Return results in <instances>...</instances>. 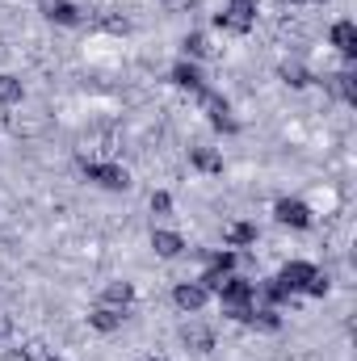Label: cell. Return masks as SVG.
I'll return each instance as SVG.
<instances>
[{"instance_id":"1","label":"cell","mask_w":357,"mask_h":361,"mask_svg":"<svg viewBox=\"0 0 357 361\" xmlns=\"http://www.w3.org/2000/svg\"><path fill=\"white\" fill-rule=\"evenodd\" d=\"M80 169H85V177H89L92 185H101V189H109V193L131 189V173H126L122 164H114V160H89V156H80Z\"/></svg>"},{"instance_id":"2","label":"cell","mask_w":357,"mask_h":361,"mask_svg":"<svg viewBox=\"0 0 357 361\" xmlns=\"http://www.w3.org/2000/svg\"><path fill=\"white\" fill-rule=\"evenodd\" d=\"M219 302H223V311H231V307H257V281H248V277H236V273H227L223 281H219Z\"/></svg>"},{"instance_id":"3","label":"cell","mask_w":357,"mask_h":361,"mask_svg":"<svg viewBox=\"0 0 357 361\" xmlns=\"http://www.w3.org/2000/svg\"><path fill=\"white\" fill-rule=\"evenodd\" d=\"M214 25L227 30V34H248L257 25V4H223L214 13Z\"/></svg>"},{"instance_id":"4","label":"cell","mask_w":357,"mask_h":361,"mask_svg":"<svg viewBox=\"0 0 357 361\" xmlns=\"http://www.w3.org/2000/svg\"><path fill=\"white\" fill-rule=\"evenodd\" d=\"M273 219H277L282 227H294V231H307V227L315 223V214H311V206H307L303 197H277Z\"/></svg>"},{"instance_id":"5","label":"cell","mask_w":357,"mask_h":361,"mask_svg":"<svg viewBox=\"0 0 357 361\" xmlns=\"http://www.w3.org/2000/svg\"><path fill=\"white\" fill-rule=\"evenodd\" d=\"M328 47H332L337 55H345V63H353L357 59V25L349 21V17L332 21V30H328Z\"/></svg>"},{"instance_id":"6","label":"cell","mask_w":357,"mask_h":361,"mask_svg":"<svg viewBox=\"0 0 357 361\" xmlns=\"http://www.w3.org/2000/svg\"><path fill=\"white\" fill-rule=\"evenodd\" d=\"M311 273H315V265L311 261H286L282 269H277V286L286 290V294H303L307 290V281H311Z\"/></svg>"},{"instance_id":"7","label":"cell","mask_w":357,"mask_h":361,"mask_svg":"<svg viewBox=\"0 0 357 361\" xmlns=\"http://www.w3.org/2000/svg\"><path fill=\"white\" fill-rule=\"evenodd\" d=\"M85 319H89L92 332H101V336H114V332H122V324L131 319V311H122V307H105V302H101V307H92Z\"/></svg>"},{"instance_id":"8","label":"cell","mask_w":357,"mask_h":361,"mask_svg":"<svg viewBox=\"0 0 357 361\" xmlns=\"http://www.w3.org/2000/svg\"><path fill=\"white\" fill-rule=\"evenodd\" d=\"M147 244H152V252H156L160 261H177V257H185V248H189L185 235H181V231H169V227H156Z\"/></svg>"},{"instance_id":"9","label":"cell","mask_w":357,"mask_h":361,"mask_svg":"<svg viewBox=\"0 0 357 361\" xmlns=\"http://www.w3.org/2000/svg\"><path fill=\"white\" fill-rule=\"evenodd\" d=\"M173 302H177V311H189V315H198V311L210 302V290H206L202 281H181L177 290H173Z\"/></svg>"},{"instance_id":"10","label":"cell","mask_w":357,"mask_h":361,"mask_svg":"<svg viewBox=\"0 0 357 361\" xmlns=\"http://www.w3.org/2000/svg\"><path fill=\"white\" fill-rule=\"evenodd\" d=\"M169 80L177 85V89L185 92H198L206 89V76H202V63H193V59H181V63H173V72H169Z\"/></svg>"},{"instance_id":"11","label":"cell","mask_w":357,"mask_h":361,"mask_svg":"<svg viewBox=\"0 0 357 361\" xmlns=\"http://www.w3.org/2000/svg\"><path fill=\"white\" fill-rule=\"evenodd\" d=\"M257 240H261V231H257V223H248V219H236V223L223 227V248H253Z\"/></svg>"},{"instance_id":"12","label":"cell","mask_w":357,"mask_h":361,"mask_svg":"<svg viewBox=\"0 0 357 361\" xmlns=\"http://www.w3.org/2000/svg\"><path fill=\"white\" fill-rule=\"evenodd\" d=\"M38 8H42V17L55 21V25H80V21H85V13H80L72 0H38Z\"/></svg>"},{"instance_id":"13","label":"cell","mask_w":357,"mask_h":361,"mask_svg":"<svg viewBox=\"0 0 357 361\" xmlns=\"http://www.w3.org/2000/svg\"><path fill=\"white\" fill-rule=\"evenodd\" d=\"M189 169H198L202 177H223V152L214 147H189Z\"/></svg>"},{"instance_id":"14","label":"cell","mask_w":357,"mask_h":361,"mask_svg":"<svg viewBox=\"0 0 357 361\" xmlns=\"http://www.w3.org/2000/svg\"><path fill=\"white\" fill-rule=\"evenodd\" d=\"M101 302H105V307H122V311H126V307L135 302V281H126V277L105 281V286H101Z\"/></svg>"},{"instance_id":"15","label":"cell","mask_w":357,"mask_h":361,"mask_svg":"<svg viewBox=\"0 0 357 361\" xmlns=\"http://www.w3.org/2000/svg\"><path fill=\"white\" fill-rule=\"evenodd\" d=\"M277 76H282V85H290V89H307V85H311V72H307V63H298V59H282V63H277Z\"/></svg>"},{"instance_id":"16","label":"cell","mask_w":357,"mask_h":361,"mask_svg":"<svg viewBox=\"0 0 357 361\" xmlns=\"http://www.w3.org/2000/svg\"><path fill=\"white\" fill-rule=\"evenodd\" d=\"M181 345H185L189 353H198V357H202V353H210V349H214V332H206V328H185V332H181Z\"/></svg>"},{"instance_id":"17","label":"cell","mask_w":357,"mask_h":361,"mask_svg":"<svg viewBox=\"0 0 357 361\" xmlns=\"http://www.w3.org/2000/svg\"><path fill=\"white\" fill-rule=\"evenodd\" d=\"M21 101H25V85H21V76L0 72V105L13 109V105H21Z\"/></svg>"},{"instance_id":"18","label":"cell","mask_w":357,"mask_h":361,"mask_svg":"<svg viewBox=\"0 0 357 361\" xmlns=\"http://www.w3.org/2000/svg\"><path fill=\"white\" fill-rule=\"evenodd\" d=\"M248 328H253V332H277V328H282V315H277V307H253V315H248Z\"/></svg>"},{"instance_id":"19","label":"cell","mask_w":357,"mask_h":361,"mask_svg":"<svg viewBox=\"0 0 357 361\" xmlns=\"http://www.w3.org/2000/svg\"><path fill=\"white\" fill-rule=\"evenodd\" d=\"M181 51H185V59H202V55H210V38L202 34V30H189L185 38H181Z\"/></svg>"},{"instance_id":"20","label":"cell","mask_w":357,"mask_h":361,"mask_svg":"<svg viewBox=\"0 0 357 361\" xmlns=\"http://www.w3.org/2000/svg\"><path fill=\"white\" fill-rule=\"evenodd\" d=\"M147 210H152L156 219H169V214H173V193H169V189H152Z\"/></svg>"},{"instance_id":"21","label":"cell","mask_w":357,"mask_h":361,"mask_svg":"<svg viewBox=\"0 0 357 361\" xmlns=\"http://www.w3.org/2000/svg\"><path fill=\"white\" fill-rule=\"evenodd\" d=\"M0 361H34V357H30L25 349H4V353H0Z\"/></svg>"},{"instance_id":"22","label":"cell","mask_w":357,"mask_h":361,"mask_svg":"<svg viewBox=\"0 0 357 361\" xmlns=\"http://www.w3.org/2000/svg\"><path fill=\"white\" fill-rule=\"evenodd\" d=\"M38 361H68V357H55V353H42Z\"/></svg>"},{"instance_id":"23","label":"cell","mask_w":357,"mask_h":361,"mask_svg":"<svg viewBox=\"0 0 357 361\" xmlns=\"http://www.w3.org/2000/svg\"><path fill=\"white\" fill-rule=\"evenodd\" d=\"M227 4H257V0H227Z\"/></svg>"},{"instance_id":"24","label":"cell","mask_w":357,"mask_h":361,"mask_svg":"<svg viewBox=\"0 0 357 361\" xmlns=\"http://www.w3.org/2000/svg\"><path fill=\"white\" fill-rule=\"evenodd\" d=\"M286 4H311V0H286Z\"/></svg>"},{"instance_id":"25","label":"cell","mask_w":357,"mask_h":361,"mask_svg":"<svg viewBox=\"0 0 357 361\" xmlns=\"http://www.w3.org/2000/svg\"><path fill=\"white\" fill-rule=\"evenodd\" d=\"M152 361H156V357H152Z\"/></svg>"}]
</instances>
